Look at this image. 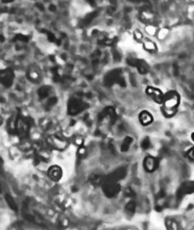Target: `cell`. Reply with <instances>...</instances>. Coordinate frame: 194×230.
I'll return each mask as SVG.
<instances>
[{
    "label": "cell",
    "mask_w": 194,
    "mask_h": 230,
    "mask_svg": "<svg viewBox=\"0 0 194 230\" xmlns=\"http://www.w3.org/2000/svg\"><path fill=\"white\" fill-rule=\"evenodd\" d=\"M48 36V40L50 41V42H55L56 41V38L55 37V35L51 32H46Z\"/></svg>",
    "instance_id": "8fae6325"
},
{
    "label": "cell",
    "mask_w": 194,
    "mask_h": 230,
    "mask_svg": "<svg viewBox=\"0 0 194 230\" xmlns=\"http://www.w3.org/2000/svg\"><path fill=\"white\" fill-rule=\"evenodd\" d=\"M26 77L33 82H39L41 75L37 66L32 65L26 71Z\"/></svg>",
    "instance_id": "7a4b0ae2"
},
{
    "label": "cell",
    "mask_w": 194,
    "mask_h": 230,
    "mask_svg": "<svg viewBox=\"0 0 194 230\" xmlns=\"http://www.w3.org/2000/svg\"><path fill=\"white\" fill-rule=\"evenodd\" d=\"M5 41V37L3 35H0V42L3 43Z\"/></svg>",
    "instance_id": "ac0fdd59"
},
{
    "label": "cell",
    "mask_w": 194,
    "mask_h": 230,
    "mask_svg": "<svg viewBox=\"0 0 194 230\" xmlns=\"http://www.w3.org/2000/svg\"><path fill=\"white\" fill-rule=\"evenodd\" d=\"M49 86H43L39 88L38 90V94L41 98H45L49 95Z\"/></svg>",
    "instance_id": "9c48e42d"
},
{
    "label": "cell",
    "mask_w": 194,
    "mask_h": 230,
    "mask_svg": "<svg viewBox=\"0 0 194 230\" xmlns=\"http://www.w3.org/2000/svg\"><path fill=\"white\" fill-rule=\"evenodd\" d=\"M5 99L3 97H0V103H4Z\"/></svg>",
    "instance_id": "ffe728a7"
},
{
    "label": "cell",
    "mask_w": 194,
    "mask_h": 230,
    "mask_svg": "<svg viewBox=\"0 0 194 230\" xmlns=\"http://www.w3.org/2000/svg\"><path fill=\"white\" fill-rule=\"evenodd\" d=\"M12 41H14V42L20 41V42L22 43H27L29 41V37L26 35H23V34H18L14 37Z\"/></svg>",
    "instance_id": "ba28073f"
},
{
    "label": "cell",
    "mask_w": 194,
    "mask_h": 230,
    "mask_svg": "<svg viewBox=\"0 0 194 230\" xmlns=\"http://www.w3.org/2000/svg\"><path fill=\"white\" fill-rule=\"evenodd\" d=\"M15 74L12 69L5 68L0 70V83L6 88H10L14 83Z\"/></svg>",
    "instance_id": "6da1fadb"
},
{
    "label": "cell",
    "mask_w": 194,
    "mask_h": 230,
    "mask_svg": "<svg viewBox=\"0 0 194 230\" xmlns=\"http://www.w3.org/2000/svg\"><path fill=\"white\" fill-rule=\"evenodd\" d=\"M129 1H132V2H140L141 0H129Z\"/></svg>",
    "instance_id": "603a6c76"
},
{
    "label": "cell",
    "mask_w": 194,
    "mask_h": 230,
    "mask_svg": "<svg viewBox=\"0 0 194 230\" xmlns=\"http://www.w3.org/2000/svg\"><path fill=\"white\" fill-rule=\"evenodd\" d=\"M147 92H148V93L149 94V95H150V96H152V97H153L154 99L156 100V101H159V100H161V92L159 90L150 87L147 89Z\"/></svg>",
    "instance_id": "5b68a950"
},
{
    "label": "cell",
    "mask_w": 194,
    "mask_h": 230,
    "mask_svg": "<svg viewBox=\"0 0 194 230\" xmlns=\"http://www.w3.org/2000/svg\"><path fill=\"white\" fill-rule=\"evenodd\" d=\"M49 58L51 59V60L52 62H55V57H54V55H50L49 56Z\"/></svg>",
    "instance_id": "7402d4cb"
},
{
    "label": "cell",
    "mask_w": 194,
    "mask_h": 230,
    "mask_svg": "<svg viewBox=\"0 0 194 230\" xmlns=\"http://www.w3.org/2000/svg\"><path fill=\"white\" fill-rule=\"evenodd\" d=\"M5 201H6V202L7 203V204H8L9 207H10L11 208V209H12L13 211H16V212H17V211H18V206H17L16 202H15V201L14 200V199L12 198V196H10V195H7V194H6V195H5Z\"/></svg>",
    "instance_id": "277c9868"
},
{
    "label": "cell",
    "mask_w": 194,
    "mask_h": 230,
    "mask_svg": "<svg viewBox=\"0 0 194 230\" xmlns=\"http://www.w3.org/2000/svg\"><path fill=\"white\" fill-rule=\"evenodd\" d=\"M14 0H1V1L3 3H12L14 1Z\"/></svg>",
    "instance_id": "e0dca14e"
},
{
    "label": "cell",
    "mask_w": 194,
    "mask_h": 230,
    "mask_svg": "<svg viewBox=\"0 0 194 230\" xmlns=\"http://www.w3.org/2000/svg\"><path fill=\"white\" fill-rule=\"evenodd\" d=\"M56 6L55 5H50L49 7V10L51 12H55V11L56 10Z\"/></svg>",
    "instance_id": "5bb4252c"
},
{
    "label": "cell",
    "mask_w": 194,
    "mask_h": 230,
    "mask_svg": "<svg viewBox=\"0 0 194 230\" xmlns=\"http://www.w3.org/2000/svg\"><path fill=\"white\" fill-rule=\"evenodd\" d=\"M37 7H38V8H39L40 10H41V11L44 10V7H43V5L42 4H41V3H37Z\"/></svg>",
    "instance_id": "2e32d148"
},
{
    "label": "cell",
    "mask_w": 194,
    "mask_h": 230,
    "mask_svg": "<svg viewBox=\"0 0 194 230\" xmlns=\"http://www.w3.org/2000/svg\"><path fill=\"white\" fill-rule=\"evenodd\" d=\"M144 48L147 51H155L156 49V46L151 41L146 40L144 43Z\"/></svg>",
    "instance_id": "52a82bcc"
},
{
    "label": "cell",
    "mask_w": 194,
    "mask_h": 230,
    "mask_svg": "<svg viewBox=\"0 0 194 230\" xmlns=\"http://www.w3.org/2000/svg\"><path fill=\"white\" fill-rule=\"evenodd\" d=\"M1 193V185H0V194Z\"/></svg>",
    "instance_id": "cb8c5ba5"
},
{
    "label": "cell",
    "mask_w": 194,
    "mask_h": 230,
    "mask_svg": "<svg viewBox=\"0 0 194 230\" xmlns=\"http://www.w3.org/2000/svg\"><path fill=\"white\" fill-rule=\"evenodd\" d=\"M134 37H135V38L137 39V40H141L142 38L143 35L141 32L137 31L134 33Z\"/></svg>",
    "instance_id": "4fadbf2b"
},
{
    "label": "cell",
    "mask_w": 194,
    "mask_h": 230,
    "mask_svg": "<svg viewBox=\"0 0 194 230\" xmlns=\"http://www.w3.org/2000/svg\"><path fill=\"white\" fill-rule=\"evenodd\" d=\"M97 15H98L97 11H95V12L90 13V14H88L87 16H86V18H84V20H83V23H84V25H87V24H90V22H91L92 20H93L94 18H95V17L97 16Z\"/></svg>",
    "instance_id": "8992f818"
},
{
    "label": "cell",
    "mask_w": 194,
    "mask_h": 230,
    "mask_svg": "<svg viewBox=\"0 0 194 230\" xmlns=\"http://www.w3.org/2000/svg\"><path fill=\"white\" fill-rule=\"evenodd\" d=\"M113 57L114 60L115 61H120L121 60V55H120L119 53L117 51H115L113 53Z\"/></svg>",
    "instance_id": "7c38bea8"
},
{
    "label": "cell",
    "mask_w": 194,
    "mask_h": 230,
    "mask_svg": "<svg viewBox=\"0 0 194 230\" xmlns=\"http://www.w3.org/2000/svg\"><path fill=\"white\" fill-rule=\"evenodd\" d=\"M48 174L53 180H59L61 177V171L59 167L57 166L51 167L49 169Z\"/></svg>",
    "instance_id": "3957f363"
},
{
    "label": "cell",
    "mask_w": 194,
    "mask_h": 230,
    "mask_svg": "<svg viewBox=\"0 0 194 230\" xmlns=\"http://www.w3.org/2000/svg\"><path fill=\"white\" fill-rule=\"evenodd\" d=\"M98 63H99V60H95L92 62V64H93V65H97V64H98Z\"/></svg>",
    "instance_id": "d6986e66"
},
{
    "label": "cell",
    "mask_w": 194,
    "mask_h": 230,
    "mask_svg": "<svg viewBox=\"0 0 194 230\" xmlns=\"http://www.w3.org/2000/svg\"><path fill=\"white\" fill-rule=\"evenodd\" d=\"M125 10L126 12H130V11L131 10V8H130V7H126V8L125 9Z\"/></svg>",
    "instance_id": "44dd1931"
},
{
    "label": "cell",
    "mask_w": 194,
    "mask_h": 230,
    "mask_svg": "<svg viewBox=\"0 0 194 230\" xmlns=\"http://www.w3.org/2000/svg\"><path fill=\"white\" fill-rule=\"evenodd\" d=\"M86 1H87L91 6H95L96 5L95 0H86Z\"/></svg>",
    "instance_id": "9a60e30c"
},
{
    "label": "cell",
    "mask_w": 194,
    "mask_h": 230,
    "mask_svg": "<svg viewBox=\"0 0 194 230\" xmlns=\"http://www.w3.org/2000/svg\"><path fill=\"white\" fill-rule=\"evenodd\" d=\"M141 118H142V121L143 123H145L146 124L150 123V116H148V114H144L142 117H141Z\"/></svg>",
    "instance_id": "30bf717a"
}]
</instances>
